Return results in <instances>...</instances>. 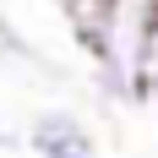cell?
Returning <instances> with one entry per match:
<instances>
[{
	"mask_svg": "<svg viewBox=\"0 0 158 158\" xmlns=\"http://www.w3.org/2000/svg\"><path fill=\"white\" fill-rule=\"evenodd\" d=\"M27 153L33 158H98V142L87 120L71 109H38L27 120Z\"/></svg>",
	"mask_w": 158,
	"mask_h": 158,
	"instance_id": "obj_1",
	"label": "cell"
},
{
	"mask_svg": "<svg viewBox=\"0 0 158 158\" xmlns=\"http://www.w3.org/2000/svg\"><path fill=\"white\" fill-rule=\"evenodd\" d=\"M0 60H16V65H38V49H33L27 38H22V33H16L11 22H6V16H0Z\"/></svg>",
	"mask_w": 158,
	"mask_h": 158,
	"instance_id": "obj_2",
	"label": "cell"
},
{
	"mask_svg": "<svg viewBox=\"0 0 158 158\" xmlns=\"http://www.w3.org/2000/svg\"><path fill=\"white\" fill-rule=\"evenodd\" d=\"M0 147H11V131H6V120H0Z\"/></svg>",
	"mask_w": 158,
	"mask_h": 158,
	"instance_id": "obj_3",
	"label": "cell"
},
{
	"mask_svg": "<svg viewBox=\"0 0 158 158\" xmlns=\"http://www.w3.org/2000/svg\"><path fill=\"white\" fill-rule=\"evenodd\" d=\"M60 6H65V0H60Z\"/></svg>",
	"mask_w": 158,
	"mask_h": 158,
	"instance_id": "obj_4",
	"label": "cell"
}]
</instances>
